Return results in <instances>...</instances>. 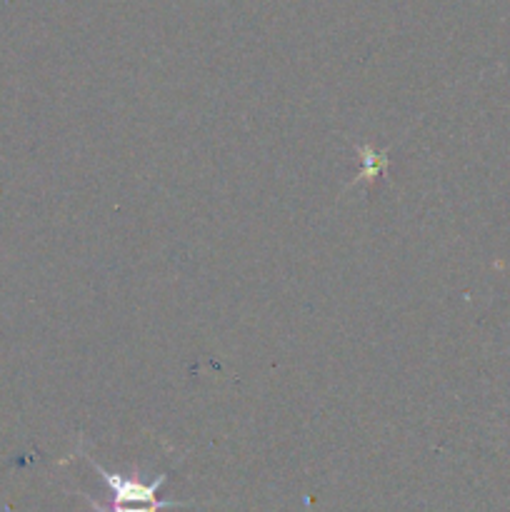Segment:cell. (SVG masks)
I'll list each match as a JSON object with an SVG mask.
<instances>
[{
  "label": "cell",
  "instance_id": "3957f363",
  "mask_svg": "<svg viewBox=\"0 0 510 512\" xmlns=\"http://www.w3.org/2000/svg\"><path fill=\"white\" fill-rule=\"evenodd\" d=\"M85 498V503L90 505V508H93L95 512H158V510H168V508H185V505H190V503H175V500H163V503H158V505H103V503H98V500L95 498H90V495H83Z\"/></svg>",
  "mask_w": 510,
  "mask_h": 512
},
{
  "label": "cell",
  "instance_id": "6da1fadb",
  "mask_svg": "<svg viewBox=\"0 0 510 512\" xmlns=\"http://www.w3.org/2000/svg\"><path fill=\"white\" fill-rule=\"evenodd\" d=\"M88 463L98 470L100 478H103V483L110 488V500H113L115 505H158V503H163V500H158V488L165 483V475H158V478L150 480V483H143L138 475V470H133V475H130V478H125V475L105 470L103 465L95 463L93 458H88Z\"/></svg>",
  "mask_w": 510,
  "mask_h": 512
},
{
  "label": "cell",
  "instance_id": "7a4b0ae2",
  "mask_svg": "<svg viewBox=\"0 0 510 512\" xmlns=\"http://www.w3.org/2000/svg\"><path fill=\"white\" fill-rule=\"evenodd\" d=\"M360 155H363V170L358 173V178L353 180V185L358 183H365V180H373L375 175H380L385 170V165H388V158H385V150H380V153H375L370 145H358Z\"/></svg>",
  "mask_w": 510,
  "mask_h": 512
}]
</instances>
